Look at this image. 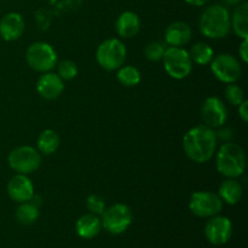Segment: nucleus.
Here are the masks:
<instances>
[{"label": "nucleus", "instance_id": "f3484780", "mask_svg": "<svg viewBox=\"0 0 248 248\" xmlns=\"http://www.w3.org/2000/svg\"><path fill=\"white\" fill-rule=\"evenodd\" d=\"M116 33L125 39L133 38L140 31V19L136 12L125 11L118 17L115 23Z\"/></svg>", "mask_w": 248, "mask_h": 248}, {"label": "nucleus", "instance_id": "423d86ee", "mask_svg": "<svg viewBox=\"0 0 248 248\" xmlns=\"http://www.w3.org/2000/svg\"><path fill=\"white\" fill-rule=\"evenodd\" d=\"M26 61L35 72L46 73L57 65V53L50 44L36 41L27 48Z\"/></svg>", "mask_w": 248, "mask_h": 248}, {"label": "nucleus", "instance_id": "ddd939ff", "mask_svg": "<svg viewBox=\"0 0 248 248\" xmlns=\"http://www.w3.org/2000/svg\"><path fill=\"white\" fill-rule=\"evenodd\" d=\"M6 191L12 201L22 203L31 200L34 195V186L27 174L16 173L7 183Z\"/></svg>", "mask_w": 248, "mask_h": 248}, {"label": "nucleus", "instance_id": "5701e85b", "mask_svg": "<svg viewBox=\"0 0 248 248\" xmlns=\"http://www.w3.org/2000/svg\"><path fill=\"white\" fill-rule=\"evenodd\" d=\"M189 56H190L191 62L199 65H207L215 57V51L208 44L198 43L191 46Z\"/></svg>", "mask_w": 248, "mask_h": 248}, {"label": "nucleus", "instance_id": "9d476101", "mask_svg": "<svg viewBox=\"0 0 248 248\" xmlns=\"http://www.w3.org/2000/svg\"><path fill=\"white\" fill-rule=\"evenodd\" d=\"M210 64L213 75L224 84H232L241 78V63L230 53H220L216 56Z\"/></svg>", "mask_w": 248, "mask_h": 248}, {"label": "nucleus", "instance_id": "6ab92c4d", "mask_svg": "<svg viewBox=\"0 0 248 248\" xmlns=\"http://www.w3.org/2000/svg\"><path fill=\"white\" fill-rule=\"evenodd\" d=\"M244 189L241 183L236 178H227L222 182L218 190V195L222 199L223 202L228 205H236L242 198Z\"/></svg>", "mask_w": 248, "mask_h": 248}, {"label": "nucleus", "instance_id": "2eb2a0df", "mask_svg": "<svg viewBox=\"0 0 248 248\" xmlns=\"http://www.w3.org/2000/svg\"><path fill=\"white\" fill-rule=\"evenodd\" d=\"M26 29L23 17L17 12L6 14L0 19V36L5 41H15L21 38Z\"/></svg>", "mask_w": 248, "mask_h": 248}, {"label": "nucleus", "instance_id": "39448f33", "mask_svg": "<svg viewBox=\"0 0 248 248\" xmlns=\"http://www.w3.org/2000/svg\"><path fill=\"white\" fill-rule=\"evenodd\" d=\"M162 63L167 74L176 80H183L190 75L193 70V62L189 52L183 47L170 46L165 50Z\"/></svg>", "mask_w": 248, "mask_h": 248}, {"label": "nucleus", "instance_id": "dca6fc26", "mask_svg": "<svg viewBox=\"0 0 248 248\" xmlns=\"http://www.w3.org/2000/svg\"><path fill=\"white\" fill-rule=\"evenodd\" d=\"M191 31L190 26L186 22L177 21L170 24L165 31V40L170 46H176V47H183L186 44L190 43Z\"/></svg>", "mask_w": 248, "mask_h": 248}, {"label": "nucleus", "instance_id": "393cba45", "mask_svg": "<svg viewBox=\"0 0 248 248\" xmlns=\"http://www.w3.org/2000/svg\"><path fill=\"white\" fill-rule=\"evenodd\" d=\"M224 96L228 103H230L234 107L240 106L245 101L244 90L239 85L235 84V82L227 85V87L224 90Z\"/></svg>", "mask_w": 248, "mask_h": 248}, {"label": "nucleus", "instance_id": "7ed1b4c3", "mask_svg": "<svg viewBox=\"0 0 248 248\" xmlns=\"http://www.w3.org/2000/svg\"><path fill=\"white\" fill-rule=\"evenodd\" d=\"M232 15L227 6L215 4L202 12L199 22L200 31L210 39H223L232 29Z\"/></svg>", "mask_w": 248, "mask_h": 248}, {"label": "nucleus", "instance_id": "f8f14e48", "mask_svg": "<svg viewBox=\"0 0 248 248\" xmlns=\"http://www.w3.org/2000/svg\"><path fill=\"white\" fill-rule=\"evenodd\" d=\"M201 119L205 125L212 128H219L227 124L228 109L222 99L218 97H208L201 106Z\"/></svg>", "mask_w": 248, "mask_h": 248}, {"label": "nucleus", "instance_id": "c756f323", "mask_svg": "<svg viewBox=\"0 0 248 248\" xmlns=\"http://www.w3.org/2000/svg\"><path fill=\"white\" fill-rule=\"evenodd\" d=\"M237 113H239L240 119H241L244 123L248 121V102L245 99L240 106H237Z\"/></svg>", "mask_w": 248, "mask_h": 248}, {"label": "nucleus", "instance_id": "bb28decb", "mask_svg": "<svg viewBox=\"0 0 248 248\" xmlns=\"http://www.w3.org/2000/svg\"><path fill=\"white\" fill-rule=\"evenodd\" d=\"M165 50H166V47L161 43H159V41H152V43H149L145 46L144 56L150 62H159V61L162 60Z\"/></svg>", "mask_w": 248, "mask_h": 248}, {"label": "nucleus", "instance_id": "f257e3e1", "mask_svg": "<svg viewBox=\"0 0 248 248\" xmlns=\"http://www.w3.org/2000/svg\"><path fill=\"white\" fill-rule=\"evenodd\" d=\"M217 135L207 125H198L186 132L183 137V150L186 156L196 164H205L212 159L217 150Z\"/></svg>", "mask_w": 248, "mask_h": 248}, {"label": "nucleus", "instance_id": "9b49d317", "mask_svg": "<svg viewBox=\"0 0 248 248\" xmlns=\"http://www.w3.org/2000/svg\"><path fill=\"white\" fill-rule=\"evenodd\" d=\"M232 235V223L224 216H213L205 225V237L210 244L222 246L227 244Z\"/></svg>", "mask_w": 248, "mask_h": 248}, {"label": "nucleus", "instance_id": "20e7f679", "mask_svg": "<svg viewBox=\"0 0 248 248\" xmlns=\"http://www.w3.org/2000/svg\"><path fill=\"white\" fill-rule=\"evenodd\" d=\"M126 55L127 50L125 44L119 39L110 38L99 44L96 51V60L103 69L113 72L123 67Z\"/></svg>", "mask_w": 248, "mask_h": 248}, {"label": "nucleus", "instance_id": "b1692460", "mask_svg": "<svg viewBox=\"0 0 248 248\" xmlns=\"http://www.w3.org/2000/svg\"><path fill=\"white\" fill-rule=\"evenodd\" d=\"M116 79L125 87L137 86L140 82V73L133 65H124L118 69Z\"/></svg>", "mask_w": 248, "mask_h": 248}, {"label": "nucleus", "instance_id": "7c9ffc66", "mask_svg": "<svg viewBox=\"0 0 248 248\" xmlns=\"http://www.w3.org/2000/svg\"><path fill=\"white\" fill-rule=\"evenodd\" d=\"M216 135H217V140H222L224 142H230L232 138V131L230 128H220L218 132H216Z\"/></svg>", "mask_w": 248, "mask_h": 248}, {"label": "nucleus", "instance_id": "412c9836", "mask_svg": "<svg viewBox=\"0 0 248 248\" xmlns=\"http://www.w3.org/2000/svg\"><path fill=\"white\" fill-rule=\"evenodd\" d=\"M61 140L57 132L47 128L39 135L38 140H36V149L43 155H52L53 153L57 152Z\"/></svg>", "mask_w": 248, "mask_h": 248}, {"label": "nucleus", "instance_id": "4be33fe9", "mask_svg": "<svg viewBox=\"0 0 248 248\" xmlns=\"http://www.w3.org/2000/svg\"><path fill=\"white\" fill-rule=\"evenodd\" d=\"M15 217H16V220L19 224H33L39 218V207L34 205V203H31V201L22 202L17 207L16 212H15Z\"/></svg>", "mask_w": 248, "mask_h": 248}, {"label": "nucleus", "instance_id": "2f4dec72", "mask_svg": "<svg viewBox=\"0 0 248 248\" xmlns=\"http://www.w3.org/2000/svg\"><path fill=\"white\" fill-rule=\"evenodd\" d=\"M208 0H186V4L189 5H193V6H202L207 2Z\"/></svg>", "mask_w": 248, "mask_h": 248}, {"label": "nucleus", "instance_id": "aec40b11", "mask_svg": "<svg viewBox=\"0 0 248 248\" xmlns=\"http://www.w3.org/2000/svg\"><path fill=\"white\" fill-rule=\"evenodd\" d=\"M230 21L234 33L239 38L248 39V2L242 1L237 5Z\"/></svg>", "mask_w": 248, "mask_h": 248}, {"label": "nucleus", "instance_id": "4468645a", "mask_svg": "<svg viewBox=\"0 0 248 248\" xmlns=\"http://www.w3.org/2000/svg\"><path fill=\"white\" fill-rule=\"evenodd\" d=\"M64 90V81L56 73L46 72L40 75L36 82V91L43 98L52 101L58 98Z\"/></svg>", "mask_w": 248, "mask_h": 248}, {"label": "nucleus", "instance_id": "473e14b6", "mask_svg": "<svg viewBox=\"0 0 248 248\" xmlns=\"http://www.w3.org/2000/svg\"><path fill=\"white\" fill-rule=\"evenodd\" d=\"M224 1V6H237V5L241 4L244 0H223Z\"/></svg>", "mask_w": 248, "mask_h": 248}, {"label": "nucleus", "instance_id": "a211bd4d", "mask_svg": "<svg viewBox=\"0 0 248 248\" xmlns=\"http://www.w3.org/2000/svg\"><path fill=\"white\" fill-rule=\"evenodd\" d=\"M102 229L101 218L92 213H86V215L81 216L79 219L77 220L75 224V230L77 234L79 235L81 239H93L99 234Z\"/></svg>", "mask_w": 248, "mask_h": 248}, {"label": "nucleus", "instance_id": "cd10ccee", "mask_svg": "<svg viewBox=\"0 0 248 248\" xmlns=\"http://www.w3.org/2000/svg\"><path fill=\"white\" fill-rule=\"evenodd\" d=\"M86 207L90 213L96 216H101L107 208L104 199L99 195H96V194H92L86 199Z\"/></svg>", "mask_w": 248, "mask_h": 248}, {"label": "nucleus", "instance_id": "f03ea898", "mask_svg": "<svg viewBox=\"0 0 248 248\" xmlns=\"http://www.w3.org/2000/svg\"><path fill=\"white\" fill-rule=\"evenodd\" d=\"M216 167L225 178H239L246 170V154L237 143L224 142L216 152Z\"/></svg>", "mask_w": 248, "mask_h": 248}, {"label": "nucleus", "instance_id": "c85d7f7f", "mask_svg": "<svg viewBox=\"0 0 248 248\" xmlns=\"http://www.w3.org/2000/svg\"><path fill=\"white\" fill-rule=\"evenodd\" d=\"M239 55L242 62H248V39H242V43L239 46Z\"/></svg>", "mask_w": 248, "mask_h": 248}, {"label": "nucleus", "instance_id": "6e6552de", "mask_svg": "<svg viewBox=\"0 0 248 248\" xmlns=\"http://www.w3.org/2000/svg\"><path fill=\"white\" fill-rule=\"evenodd\" d=\"M101 223L104 230L113 235H119L128 229L133 219L132 211L125 203H115L106 208L102 213Z\"/></svg>", "mask_w": 248, "mask_h": 248}, {"label": "nucleus", "instance_id": "0eeeda50", "mask_svg": "<svg viewBox=\"0 0 248 248\" xmlns=\"http://www.w3.org/2000/svg\"><path fill=\"white\" fill-rule=\"evenodd\" d=\"M7 162L15 172L28 176L40 167L41 154L31 145H21L9 153Z\"/></svg>", "mask_w": 248, "mask_h": 248}, {"label": "nucleus", "instance_id": "1a4fd4ad", "mask_svg": "<svg viewBox=\"0 0 248 248\" xmlns=\"http://www.w3.org/2000/svg\"><path fill=\"white\" fill-rule=\"evenodd\" d=\"M191 213L200 218H211L219 215L223 210V201L219 195L212 191H195L189 200Z\"/></svg>", "mask_w": 248, "mask_h": 248}, {"label": "nucleus", "instance_id": "a878e982", "mask_svg": "<svg viewBox=\"0 0 248 248\" xmlns=\"http://www.w3.org/2000/svg\"><path fill=\"white\" fill-rule=\"evenodd\" d=\"M57 74L63 81H69L78 75V65L73 61H62L57 65Z\"/></svg>", "mask_w": 248, "mask_h": 248}]
</instances>
